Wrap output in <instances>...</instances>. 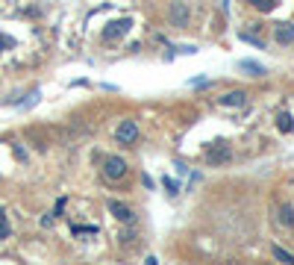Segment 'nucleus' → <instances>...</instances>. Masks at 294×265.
Returning a JSON list of instances; mask_svg holds the SVG:
<instances>
[{
    "label": "nucleus",
    "mask_w": 294,
    "mask_h": 265,
    "mask_svg": "<svg viewBox=\"0 0 294 265\" xmlns=\"http://www.w3.org/2000/svg\"><path fill=\"white\" fill-rule=\"evenodd\" d=\"M133 27V21L130 18H121V21H109L106 24V29H103V38L106 41H115V38H121V35H127V29Z\"/></svg>",
    "instance_id": "nucleus-1"
},
{
    "label": "nucleus",
    "mask_w": 294,
    "mask_h": 265,
    "mask_svg": "<svg viewBox=\"0 0 294 265\" xmlns=\"http://www.w3.org/2000/svg\"><path fill=\"white\" fill-rule=\"evenodd\" d=\"M103 174H106V180H121V177L127 174V162H124V159H118V156H109V159H106Z\"/></svg>",
    "instance_id": "nucleus-2"
},
{
    "label": "nucleus",
    "mask_w": 294,
    "mask_h": 265,
    "mask_svg": "<svg viewBox=\"0 0 294 265\" xmlns=\"http://www.w3.org/2000/svg\"><path fill=\"white\" fill-rule=\"evenodd\" d=\"M118 142L121 145H130V142H135V136H138V127H135V121H124L121 127H118Z\"/></svg>",
    "instance_id": "nucleus-3"
},
{
    "label": "nucleus",
    "mask_w": 294,
    "mask_h": 265,
    "mask_svg": "<svg viewBox=\"0 0 294 265\" xmlns=\"http://www.w3.org/2000/svg\"><path fill=\"white\" fill-rule=\"evenodd\" d=\"M206 159H209L212 165H221V162H227V159H230V147H227L224 142H218V147H215V150H209V153H206Z\"/></svg>",
    "instance_id": "nucleus-4"
},
{
    "label": "nucleus",
    "mask_w": 294,
    "mask_h": 265,
    "mask_svg": "<svg viewBox=\"0 0 294 265\" xmlns=\"http://www.w3.org/2000/svg\"><path fill=\"white\" fill-rule=\"evenodd\" d=\"M274 35H277L280 44H292V41H294V27H292V24H277Z\"/></svg>",
    "instance_id": "nucleus-5"
},
{
    "label": "nucleus",
    "mask_w": 294,
    "mask_h": 265,
    "mask_svg": "<svg viewBox=\"0 0 294 265\" xmlns=\"http://www.w3.org/2000/svg\"><path fill=\"white\" fill-rule=\"evenodd\" d=\"M109 212L118 218V221H133V209H127L124 204H118V201H112L109 204Z\"/></svg>",
    "instance_id": "nucleus-6"
},
{
    "label": "nucleus",
    "mask_w": 294,
    "mask_h": 265,
    "mask_svg": "<svg viewBox=\"0 0 294 265\" xmlns=\"http://www.w3.org/2000/svg\"><path fill=\"white\" fill-rule=\"evenodd\" d=\"M221 103H224V106H241V103H244V91H227V94L221 97Z\"/></svg>",
    "instance_id": "nucleus-7"
},
{
    "label": "nucleus",
    "mask_w": 294,
    "mask_h": 265,
    "mask_svg": "<svg viewBox=\"0 0 294 265\" xmlns=\"http://www.w3.org/2000/svg\"><path fill=\"white\" fill-rule=\"evenodd\" d=\"M239 68H241V71H250V74H256V77H262V74H265V68H262V65H256V62H250V59H241V62H239Z\"/></svg>",
    "instance_id": "nucleus-8"
},
{
    "label": "nucleus",
    "mask_w": 294,
    "mask_h": 265,
    "mask_svg": "<svg viewBox=\"0 0 294 265\" xmlns=\"http://www.w3.org/2000/svg\"><path fill=\"white\" fill-rule=\"evenodd\" d=\"M277 127H280L283 133H289V130H292V127H294L292 115H289V112H280V118H277Z\"/></svg>",
    "instance_id": "nucleus-9"
},
{
    "label": "nucleus",
    "mask_w": 294,
    "mask_h": 265,
    "mask_svg": "<svg viewBox=\"0 0 294 265\" xmlns=\"http://www.w3.org/2000/svg\"><path fill=\"white\" fill-rule=\"evenodd\" d=\"M280 221H283L286 227H292L294 224V209L292 206H283V209H280Z\"/></svg>",
    "instance_id": "nucleus-10"
},
{
    "label": "nucleus",
    "mask_w": 294,
    "mask_h": 265,
    "mask_svg": "<svg viewBox=\"0 0 294 265\" xmlns=\"http://www.w3.org/2000/svg\"><path fill=\"white\" fill-rule=\"evenodd\" d=\"M250 6H256V9H262V12H271L274 6H277V0H247Z\"/></svg>",
    "instance_id": "nucleus-11"
},
{
    "label": "nucleus",
    "mask_w": 294,
    "mask_h": 265,
    "mask_svg": "<svg viewBox=\"0 0 294 265\" xmlns=\"http://www.w3.org/2000/svg\"><path fill=\"white\" fill-rule=\"evenodd\" d=\"M274 257H277L280 263H289V265H294V257L289 254V251H283V248H274Z\"/></svg>",
    "instance_id": "nucleus-12"
},
{
    "label": "nucleus",
    "mask_w": 294,
    "mask_h": 265,
    "mask_svg": "<svg viewBox=\"0 0 294 265\" xmlns=\"http://www.w3.org/2000/svg\"><path fill=\"white\" fill-rule=\"evenodd\" d=\"M9 236V221H6V212L0 209V239H6Z\"/></svg>",
    "instance_id": "nucleus-13"
},
{
    "label": "nucleus",
    "mask_w": 294,
    "mask_h": 265,
    "mask_svg": "<svg viewBox=\"0 0 294 265\" xmlns=\"http://www.w3.org/2000/svg\"><path fill=\"white\" fill-rule=\"evenodd\" d=\"M174 18H177V24H183V21H186V9H183L180 3L174 6Z\"/></svg>",
    "instance_id": "nucleus-14"
},
{
    "label": "nucleus",
    "mask_w": 294,
    "mask_h": 265,
    "mask_svg": "<svg viewBox=\"0 0 294 265\" xmlns=\"http://www.w3.org/2000/svg\"><path fill=\"white\" fill-rule=\"evenodd\" d=\"M12 44H15V41H12V38H9V35H0V53H3V50H6V47H12Z\"/></svg>",
    "instance_id": "nucleus-15"
},
{
    "label": "nucleus",
    "mask_w": 294,
    "mask_h": 265,
    "mask_svg": "<svg viewBox=\"0 0 294 265\" xmlns=\"http://www.w3.org/2000/svg\"><path fill=\"white\" fill-rule=\"evenodd\" d=\"M165 189H168V192H171V195H177V183H174V180H171V177H165Z\"/></svg>",
    "instance_id": "nucleus-16"
},
{
    "label": "nucleus",
    "mask_w": 294,
    "mask_h": 265,
    "mask_svg": "<svg viewBox=\"0 0 294 265\" xmlns=\"http://www.w3.org/2000/svg\"><path fill=\"white\" fill-rule=\"evenodd\" d=\"M74 233H97L94 227H74Z\"/></svg>",
    "instance_id": "nucleus-17"
}]
</instances>
